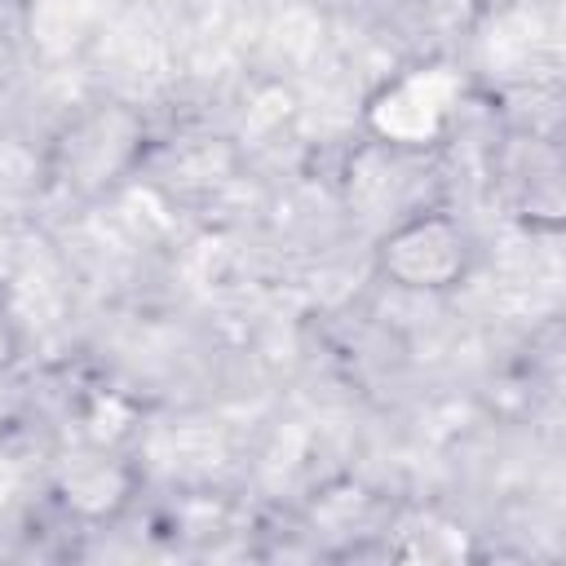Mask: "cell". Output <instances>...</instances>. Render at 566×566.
<instances>
[{"mask_svg": "<svg viewBox=\"0 0 566 566\" xmlns=\"http://www.w3.org/2000/svg\"><path fill=\"white\" fill-rule=\"evenodd\" d=\"M473 234L460 217L429 208V212H411L398 226H389L376 239V274L398 287V292H420V296H447L455 292L469 270H473Z\"/></svg>", "mask_w": 566, "mask_h": 566, "instance_id": "1", "label": "cell"}, {"mask_svg": "<svg viewBox=\"0 0 566 566\" xmlns=\"http://www.w3.org/2000/svg\"><path fill=\"white\" fill-rule=\"evenodd\" d=\"M18 358H22V332H18L13 310H9L4 296H0V371H9Z\"/></svg>", "mask_w": 566, "mask_h": 566, "instance_id": "4", "label": "cell"}, {"mask_svg": "<svg viewBox=\"0 0 566 566\" xmlns=\"http://www.w3.org/2000/svg\"><path fill=\"white\" fill-rule=\"evenodd\" d=\"M442 119H447V102L424 75L394 80L367 102V124L394 146H429Z\"/></svg>", "mask_w": 566, "mask_h": 566, "instance_id": "2", "label": "cell"}, {"mask_svg": "<svg viewBox=\"0 0 566 566\" xmlns=\"http://www.w3.org/2000/svg\"><path fill=\"white\" fill-rule=\"evenodd\" d=\"M128 495H133V478H128L115 460H106V455L75 460V464L62 473V500H66V509L80 513V517L102 522V517L119 513V509L128 504Z\"/></svg>", "mask_w": 566, "mask_h": 566, "instance_id": "3", "label": "cell"}]
</instances>
